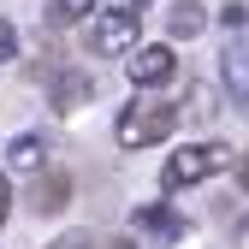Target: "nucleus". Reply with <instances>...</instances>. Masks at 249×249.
<instances>
[{"instance_id": "1", "label": "nucleus", "mask_w": 249, "mask_h": 249, "mask_svg": "<svg viewBox=\"0 0 249 249\" xmlns=\"http://www.w3.org/2000/svg\"><path fill=\"white\" fill-rule=\"evenodd\" d=\"M172 124H178V107L160 101V95H142L131 107H119V124H113V142L119 148H154L160 137H172Z\"/></svg>"}, {"instance_id": "2", "label": "nucleus", "mask_w": 249, "mask_h": 249, "mask_svg": "<svg viewBox=\"0 0 249 249\" xmlns=\"http://www.w3.org/2000/svg\"><path fill=\"white\" fill-rule=\"evenodd\" d=\"M231 166V148L226 142H184L166 154V190H184V184H202L213 172Z\"/></svg>"}, {"instance_id": "3", "label": "nucleus", "mask_w": 249, "mask_h": 249, "mask_svg": "<svg viewBox=\"0 0 249 249\" xmlns=\"http://www.w3.org/2000/svg\"><path fill=\"white\" fill-rule=\"evenodd\" d=\"M131 48H137V12H101L95 24H89V53L124 59Z\"/></svg>"}, {"instance_id": "4", "label": "nucleus", "mask_w": 249, "mask_h": 249, "mask_svg": "<svg viewBox=\"0 0 249 249\" xmlns=\"http://www.w3.org/2000/svg\"><path fill=\"white\" fill-rule=\"evenodd\" d=\"M172 71H178V53H172L166 42L131 48V59H124V77H131L137 89H160V83H172Z\"/></svg>"}, {"instance_id": "5", "label": "nucleus", "mask_w": 249, "mask_h": 249, "mask_svg": "<svg viewBox=\"0 0 249 249\" xmlns=\"http://www.w3.org/2000/svg\"><path fill=\"white\" fill-rule=\"evenodd\" d=\"M226 89L249 107V42H231L226 48Z\"/></svg>"}, {"instance_id": "6", "label": "nucleus", "mask_w": 249, "mask_h": 249, "mask_svg": "<svg viewBox=\"0 0 249 249\" xmlns=\"http://www.w3.org/2000/svg\"><path fill=\"white\" fill-rule=\"evenodd\" d=\"M66 196H71V178H66V172H48L36 190H30V208H36V213H53Z\"/></svg>"}, {"instance_id": "7", "label": "nucleus", "mask_w": 249, "mask_h": 249, "mask_svg": "<svg viewBox=\"0 0 249 249\" xmlns=\"http://www.w3.org/2000/svg\"><path fill=\"white\" fill-rule=\"evenodd\" d=\"M77 101H89V77H83V71H71V77H53V107H59V113H71Z\"/></svg>"}, {"instance_id": "8", "label": "nucleus", "mask_w": 249, "mask_h": 249, "mask_svg": "<svg viewBox=\"0 0 249 249\" xmlns=\"http://www.w3.org/2000/svg\"><path fill=\"white\" fill-rule=\"evenodd\" d=\"M202 0H178L172 6V36H202Z\"/></svg>"}, {"instance_id": "9", "label": "nucleus", "mask_w": 249, "mask_h": 249, "mask_svg": "<svg viewBox=\"0 0 249 249\" xmlns=\"http://www.w3.org/2000/svg\"><path fill=\"white\" fill-rule=\"evenodd\" d=\"M12 166L18 172H42V137H18L12 142Z\"/></svg>"}, {"instance_id": "10", "label": "nucleus", "mask_w": 249, "mask_h": 249, "mask_svg": "<svg viewBox=\"0 0 249 249\" xmlns=\"http://www.w3.org/2000/svg\"><path fill=\"white\" fill-rule=\"evenodd\" d=\"M95 12V0H53V24H77Z\"/></svg>"}, {"instance_id": "11", "label": "nucleus", "mask_w": 249, "mask_h": 249, "mask_svg": "<svg viewBox=\"0 0 249 249\" xmlns=\"http://www.w3.org/2000/svg\"><path fill=\"white\" fill-rule=\"evenodd\" d=\"M48 249H101V243H95V231H66V237H53Z\"/></svg>"}, {"instance_id": "12", "label": "nucleus", "mask_w": 249, "mask_h": 249, "mask_svg": "<svg viewBox=\"0 0 249 249\" xmlns=\"http://www.w3.org/2000/svg\"><path fill=\"white\" fill-rule=\"evenodd\" d=\"M6 59H18V30L0 18V66H6Z\"/></svg>"}, {"instance_id": "13", "label": "nucleus", "mask_w": 249, "mask_h": 249, "mask_svg": "<svg viewBox=\"0 0 249 249\" xmlns=\"http://www.w3.org/2000/svg\"><path fill=\"white\" fill-rule=\"evenodd\" d=\"M6 213H12V184H6V172H0V226H6Z\"/></svg>"}, {"instance_id": "14", "label": "nucleus", "mask_w": 249, "mask_h": 249, "mask_svg": "<svg viewBox=\"0 0 249 249\" xmlns=\"http://www.w3.org/2000/svg\"><path fill=\"white\" fill-rule=\"evenodd\" d=\"M148 0H107V12H142Z\"/></svg>"}, {"instance_id": "15", "label": "nucleus", "mask_w": 249, "mask_h": 249, "mask_svg": "<svg viewBox=\"0 0 249 249\" xmlns=\"http://www.w3.org/2000/svg\"><path fill=\"white\" fill-rule=\"evenodd\" d=\"M237 178H243V190H249V154H243V166H237Z\"/></svg>"}]
</instances>
